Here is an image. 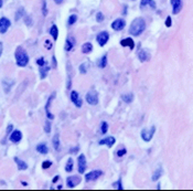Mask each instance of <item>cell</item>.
Instances as JSON below:
<instances>
[{"mask_svg":"<svg viewBox=\"0 0 193 191\" xmlns=\"http://www.w3.org/2000/svg\"><path fill=\"white\" fill-rule=\"evenodd\" d=\"M145 29H146V21L142 18H136L130 25L129 33L133 37H138L144 32Z\"/></svg>","mask_w":193,"mask_h":191,"instance_id":"6da1fadb","label":"cell"},{"mask_svg":"<svg viewBox=\"0 0 193 191\" xmlns=\"http://www.w3.org/2000/svg\"><path fill=\"white\" fill-rule=\"evenodd\" d=\"M14 57H16V62H17L18 66H25L27 64L29 63V55L28 53L25 51L23 48L19 46L16 50V53H14Z\"/></svg>","mask_w":193,"mask_h":191,"instance_id":"7a4b0ae2","label":"cell"},{"mask_svg":"<svg viewBox=\"0 0 193 191\" xmlns=\"http://www.w3.org/2000/svg\"><path fill=\"white\" fill-rule=\"evenodd\" d=\"M86 102L89 104V105H97L98 104V94L95 90H92L86 94Z\"/></svg>","mask_w":193,"mask_h":191,"instance_id":"3957f363","label":"cell"},{"mask_svg":"<svg viewBox=\"0 0 193 191\" xmlns=\"http://www.w3.org/2000/svg\"><path fill=\"white\" fill-rule=\"evenodd\" d=\"M154 131H156V127L154 126H152L150 129H142V131H141V138L144 139L145 142L147 143L150 142L152 137H154Z\"/></svg>","mask_w":193,"mask_h":191,"instance_id":"277c9868","label":"cell"},{"mask_svg":"<svg viewBox=\"0 0 193 191\" xmlns=\"http://www.w3.org/2000/svg\"><path fill=\"white\" fill-rule=\"evenodd\" d=\"M109 40V33L106 31H102L98 33V36L96 38V41L98 43L99 46H104Z\"/></svg>","mask_w":193,"mask_h":191,"instance_id":"5b68a950","label":"cell"},{"mask_svg":"<svg viewBox=\"0 0 193 191\" xmlns=\"http://www.w3.org/2000/svg\"><path fill=\"white\" fill-rule=\"evenodd\" d=\"M77 165H78V172L81 173H84L85 170H86V158H85V155L81 154V155L78 156V159H77Z\"/></svg>","mask_w":193,"mask_h":191,"instance_id":"8992f818","label":"cell"},{"mask_svg":"<svg viewBox=\"0 0 193 191\" xmlns=\"http://www.w3.org/2000/svg\"><path fill=\"white\" fill-rule=\"evenodd\" d=\"M11 22L10 20L6 17L0 18V33H6L8 31V29L10 28Z\"/></svg>","mask_w":193,"mask_h":191,"instance_id":"52a82bcc","label":"cell"},{"mask_svg":"<svg viewBox=\"0 0 193 191\" xmlns=\"http://www.w3.org/2000/svg\"><path fill=\"white\" fill-rule=\"evenodd\" d=\"M55 95H56L55 92L52 93V94L50 95L49 98H48V102H46V104H45V113H46V116H48L49 119H53V118H54V115L50 113V105H51V102L53 101V98L55 97Z\"/></svg>","mask_w":193,"mask_h":191,"instance_id":"ba28073f","label":"cell"},{"mask_svg":"<svg viewBox=\"0 0 193 191\" xmlns=\"http://www.w3.org/2000/svg\"><path fill=\"white\" fill-rule=\"evenodd\" d=\"M102 171L101 170H93L91 172H88L86 176H85V179L86 181H93V180H96L97 178H99L102 176Z\"/></svg>","mask_w":193,"mask_h":191,"instance_id":"9c48e42d","label":"cell"},{"mask_svg":"<svg viewBox=\"0 0 193 191\" xmlns=\"http://www.w3.org/2000/svg\"><path fill=\"white\" fill-rule=\"evenodd\" d=\"M125 25H126V22H125L124 19H116L115 21L112 23V28L115 31H120V30H123L125 28Z\"/></svg>","mask_w":193,"mask_h":191,"instance_id":"30bf717a","label":"cell"},{"mask_svg":"<svg viewBox=\"0 0 193 191\" xmlns=\"http://www.w3.org/2000/svg\"><path fill=\"white\" fill-rule=\"evenodd\" d=\"M81 182V178L77 176H73V177H69L66 179V184L69 188H75L77 184Z\"/></svg>","mask_w":193,"mask_h":191,"instance_id":"8fae6325","label":"cell"},{"mask_svg":"<svg viewBox=\"0 0 193 191\" xmlns=\"http://www.w3.org/2000/svg\"><path fill=\"white\" fill-rule=\"evenodd\" d=\"M71 101L74 103V105L76 107H81L83 102H82V99L80 98V96H78V93L75 92V91H72L71 92Z\"/></svg>","mask_w":193,"mask_h":191,"instance_id":"7c38bea8","label":"cell"},{"mask_svg":"<svg viewBox=\"0 0 193 191\" xmlns=\"http://www.w3.org/2000/svg\"><path fill=\"white\" fill-rule=\"evenodd\" d=\"M171 4L173 8V14H178L182 9V0H171Z\"/></svg>","mask_w":193,"mask_h":191,"instance_id":"4fadbf2b","label":"cell"},{"mask_svg":"<svg viewBox=\"0 0 193 191\" xmlns=\"http://www.w3.org/2000/svg\"><path fill=\"white\" fill-rule=\"evenodd\" d=\"M9 139H10V142L17 144V143H19L22 139V133L20 131H13L11 133Z\"/></svg>","mask_w":193,"mask_h":191,"instance_id":"5bb4252c","label":"cell"},{"mask_svg":"<svg viewBox=\"0 0 193 191\" xmlns=\"http://www.w3.org/2000/svg\"><path fill=\"white\" fill-rule=\"evenodd\" d=\"M138 59L140 62H147V61L150 60V53L148 52V50H141L139 51V53H138Z\"/></svg>","mask_w":193,"mask_h":191,"instance_id":"9a60e30c","label":"cell"},{"mask_svg":"<svg viewBox=\"0 0 193 191\" xmlns=\"http://www.w3.org/2000/svg\"><path fill=\"white\" fill-rule=\"evenodd\" d=\"M120 46H125V48H129L130 50H133L135 49V42L131 38H126V39H123L120 41Z\"/></svg>","mask_w":193,"mask_h":191,"instance_id":"2e32d148","label":"cell"},{"mask_svg":"<svg viewBox=\"0 0 193 191\" xmlns=\"http://www.w3.org/2000/svg\"><path fill=\"white\" fill-rule=\"evenodd\" d=\"M115 143H116L115 138L112 137V136H109V137L105 138V139H102V140H101L98 144H99V145H106L107 147H112V146L114 145Z\"/></svg>","mask_w":193,"mask_h":191,"instance_id":"e0dca14e","label":"cell"},{"mask_svg":"<svg viewBox=\"0 0 193 191\" xmlns=\"http://www.w3.org/2000/svg\"><path fill=\"white\" fill-rule=\"evenodd\" d=\"M14 161H16V163H17L18 169H19V170L28 169V165H27V163H25V161H23V160H21V159H19L18 157H14Z\"/></svg>","mask_w":193,"mask_h":191,"instance_id":"ac0fdd59","label":"cell"},{"mask_svg":"<svg viewBox=\"0 0 193 191\" xmlns=\"http://www.w3.org/2000/svg\"><path fill=\"white\" fill-rule=\"evenodd\" d=\"M146 6H150L152 9H156L157 6H156V2L154 0H141L140 2V9H144Z\"/></svg>","mask_w":193,"mask_h":191,"instance_id":"d6986e66","label":"cell"},{"mask_svg":"<svg viewBox=\"0 0 193 191\" xmlns=\"http://www.w3.org/2000/svg\"><path fill=\"white\" fill-rule=\"evenodd\" d=\"M37 151L40 152V154H42V155H46L48 152H49V148H48V146L45 144H39L37 146Z\"/></svg>","mask_w":193,"mask_h":191,"instance_id":"ffe728a7","label":"cell"},{"mask_svg":"<svg viewBox=\"0 0 193 191\" xmlns=\"http://www.w3.org/2000/svg\"><path fill=\"white\" fill-rule=\"evenodd\" d=\"M40 78H41V80H43V78H46V75H48V72L50 71V66H48V65H44V66H40Z\"/></svg>","mask_w":193,"mask_h":191,"instance_id":"44dd1931","label":"cell"},{"mask_svg":"<svg viewBox=\"0 0 193 191\" xmlns=\"http://www.w3.org/2000/svg\"><path fill=\"white\" fill-rule=\"evenodd\" d=\"M92 51H93V44H92V43L86 42L82 46V52H83V53L87 54V53H89V52H92Z\"/></svg>","mask_w":193,"mask_h":191,"instance_id":"7402d4cb","label":"cell"},{"mask_svg":"<svg viewBox=\"0 0 193 191\" xmlns=\"http://www.w3.org/2000/svg\"><path fill=\"white\" fill-rule=\"evenodd\" d=\"M74 48V40L71 39V38H67L66 41H65V46H64V50L65 51H71V50Z\"/></svg>","mask_w":193,"mask_h":191,"instance_id":"603a6c76","label":"cell"},{"mask_svg":"<svg viewBox=\"0 0 193 191\" xmlns=\"http://www.w3.org/2000/svg\"><path fill=\"white\" fill-rule=\"evenodd\" d=\"M50 34L52 36V38L54 40L57 39V37H59V29H57V27L55 25H53L51 27V29H50Z\"/></svg>","mask_w":193,"mask_h":191,"instance_id":"cb8c5ba5","label":"cell"},{"mask_svg":"<svg viewBox=\"0 0 193 191\" xmlns=\"http://www.w3.org/2000/svg\"><path fill=\"white\" fill-rule=\"evenodd\" d=\"M23 16H25V8L20 7L17 10V12H16V16H14V19H16V21H19V20H20V19H21Z\"/></svg>","mask_w":193,"mask_h":191,"instance_id":"d4e9b609","label":"cell"},{"mask_svg":"<svg viewBox=\"0 0 193 191\" xmlns=\"http://www.w3.org/2000/svg\"><path fill=\"white\" fill-rule=\"evenodd\" d=\"M52 143H53V147L55 150H59L60 148V138H59V134H55L54 135V137L52 139Z\"/></svg>","mask_w":193,"mask_h":191,"instance_id":"484cf974","label":"cell"},{"mask_svg":"<svg viewBox=\"0 0 193 191\" xmlns=\"http://www.w3.org/2000/svg\"><path fill=\"white\" fill-rule=\"evenodd\" d=\"M162 172H163V170H162L161 167L156 170V171L154 172V175H152V181H157V180H158L159 178L162 176Z\"/></svg>","mask_w":193,"mask_h":191,"instance_id":"4316f807","label":"cell"},{"mask_svg":"<svg viewBox=\"0 0 193 191\" xmlns=\"http://www.w3.org/2000/svg\"><path fill=\"white\" fill-rule=\"evenodd\" d=\"M97 65H98L101 69H104V67L107 65V55H106V54H104V55H103V57L99 59Z\"/></svg>","mask_w":193,"mask_h":191,"instance_id":"83f0119b","label":"cell"},{"mask_svg":"<svg viewBox=\"0 0 193 191\" xmlns=\"http://www.w3.org/2000/svg\"><path fill=\"white\" fill-rule=\"evenodd\" d=\"M121 99H123L125 103H131L133 99V94H124V95H121Z\"/></svg>","mask_w":193,"mask_h":191,"instance_id":"f1b7e54d","label":"cell"},{"mask_svg":"<svg viewBox=\"0 0 193 191\" xmlns=\"http://www.w3.org/2000/svg\"><path fill=\"white\" fill-rule=\"evenodd\" d=\"M73 166H74L73 159H72V158H70V159L67 160L66 166H65V171H66V172H71V171L73 170Z\"/></svg>","mask_w":193,"mask_h":191,"instance_id":"f546056e","label":"cell"},{"mask_svg":"<svg viewBox=\"0 0 193 191\" xmlns=\"http://www.w3.org/2000/svg\"><path fill=\"white\" fill-rule=\"evenodd\" d=\"M25 25H28V27H32V25H33V20H32L31 16H25Z\"/></svg>","mask_w":193,"mask_h":191,"instance_id":"4dcf8cb0","label":"cell"},{"mask_svg":"<svg viewBox=\"0 0 193 191\" xmlns=\"http://www.w3.org/2000/svg\"><path fill=\"white\" fill-rule=\"evenodd\" d=\"M76 21H77V16L76 14H72V16H70L67 23H69V25H73Z\"/></svg>","mask_w":193,"mask_h":191,"instance_id":"1f68e13d","label":"cell"},{"mask_svg":"<svg viewBox=\"0 0 193 191\" xmlns=\"http://www.w3.org/2000/svg\"><path fill=\"white\" fill-rule=\"evenodd\" d=\"M87 66H88L87 63H82L80 65V72H81L82 74H86L87 73Z\"/></svg>","mask_w":193,"mask_h":191,"instance_id":"d6a6232c","label":"cell"},{"mask_svg":"<svg viewBox=\"0 0 193 191\" xmlns=\"http://www.w3.org/2000/svg\"><path fill=\"white\" fill-rule=\"evenodd\" d=\"M44 131H45L46 134H50V131H51V123H50L49 120H46L45 122V125H44Z\"/></svg>","mask_w":193,"mask_h":191,"instance_id":"836d02e7","label":"cell"},{"mask_svg":"<svg viewBox=\"0 0 193 191\" xmlns=\"http://www.w3.org/2000/svg\"><path fill=\"white\" fill-rule=\"evenodd\" d=\"M107 129H108V124H107L106 122H103V123H102V128H101L102 134H106V133H107Z\"/></svg>","mask_w":193,"mask_h":191,"instance_id":"e575fe53","label":"cell"},{"mask_svg":"<svg viewBox=\"0 0 193 191\" xmlns=\"http://www.w3.org/2000/svg\"><path fill=\"white\" fill-rule=\"evenodd\" d=\"M42 13H43L44 17L48 16V8H46V1L45 0H43V2H42Z\"/></svg>","mask_w":193,"mask_h":191,"instance_id":"d590c367","label":"cell"},{"mask_svg":"<svg viewBox=\"0 0 193 191\" xmlns=\"http://www.w3.org/2000/svg\"><path fill=\"white\" fill-rule=\"evenodd\" d=\"M114 186V188H117V189H119V190H123V184H121V179H118V181L117 182H115V184H113Z\"/></svg>","mask_w":193,"mask_h":191,"instance_id":"8d00e7d4","label":"cell"},{"mask_svg":"<svg viewBox=\"0 0 193 191\" xmlns=\"http://www.w3.org/2000/svg\"><path fill=\"white\" fill-rule=\"evenodd\" d=\"M51 166H52V163H51L50 160H45V161H43V163H42L43 169H49Z\"/></svg>","mask_w":193,"mask_h":191,"instance_id":"74e56055","label":"cell"},{"mask_svg":"<svg viewBox=\"0 0 193 191\" xmlns=\"http://www.w3.org/2000/svg\"><path fill=\"white\" fill-rule=\"evenodd\" d=\"M96 20L98 22H102L104 20V14L102 12H97V14H96Z\"/></svg>","mask_w":193,"mask_h":191,"instance_id":"f35d334b","label":"cell"},{"mask_svg":"<svg viewBox=\"0 0 193 191\" xmlns=\"http://www.w3.org/2000/svg\"><path fill=\"white\" fill-rule=\"evenodd\" d=\"M37 63H38L39 66H44V65H45V61H44L43 57H40V59L37 60Z\"/></svg>","mask_w":193,"mask_h":191,"instance_id":"ab89813d","label":"cell"},{"mask_svg":"<svg viewBox=\"0 0 193 191\" xmlns=\"http://www.w3.org/2000/svg\"><path fill=\"white\" fill-rule=\"evenodd\" d=\"M126 152H127L126 148L119 149V150H118V151H117V156H118V157H123L124 155H126Z\"/></svg>","mask_w":193,"mask_h":191,"instance_id":"60d3db41","label":"cell"},{"mask_svg":"<svg viewBox=\"0 0 193 191\" xmlns=\"http://www.w3.org/2000/svg\"><path fill=\"white\" fill-rule=\"evenodd\" d=\"M172 25V19L171 17H167V19H165V27H171Z\"/></svg>","mask_w":193,"mask_h":191,"instance_id":"b9f144b4","label":"cell"},{"mask_svg":"<svg viewBox=\"0 0 193 191\" xmlns=\"http://www.w3.org/2000/svg\"><path fill=\"white\" fill-rule=\"evenodd\" d=\"M12 128H13V126H12V125H8V127H7V135L8 134H10L11 133V131H12Z\"/></svg>","mask_w":193,"mask_h":191,"instance_id":"7bdbcfd3","label":"cell"},{"mask_svg":"<svg viewBox=\"0 0 193 191\" xmlns=\"http://www.w3.org/2000/svg\"><path fill=\"white\" fill-rule=\"evenodd\" d=\"M52 63H53V67L55 69V67L57 66V64H56V59H55V57H52Z\"/></svg>","mask_w":193,"mask_h":191,"instance_id":"ee69618b","label":"cell"},{"mask_svg":"<svg viewBox=\"0 0 193 191\" xmlns=\"http://www.w3.org/2000/svg\"><path fill=\"white\" fill-rule=\"evenodd\" d=\"M45 43H46V48H48L49 50L51 49V48H52V44H51V42H50V41H48V40H46Z\"/></svg>","mask_w":193,"mask_h":191,"instance_id":"f6af8a7d","label":"cell"},{"mask_svg":"<svg viewBox=\"0 0 193 191\" xmlns=\"http://www.w3.org/2000/svg\"><path fill=\"white\" fill-rule=\"evenodd\" d=\"M2 49H4V46H2V42H0V57H1V54H2Z\"/></svg>","mask_w":193,"mask_h":191,"instance_id":"bcb514c9","label":"cell"},{"mask_svg":"<svg viewBox=\"0 0 193 191\" xmlns=\"http://www.w3.org/2000/svg\"><path fill=\"white\" fill-rule=\"evenodd\" d=\"M59 178H60V177H59V176H55V177L53 178V184H55L56 181L59 180Z\"/></svg>","mask_w":193,"mask_h":191,"instance_id":"7dc6e473","label":"cell"},{"mask_svg":"<svg viewBox=\"0 0 193 191\" xmlns=\"http://www.w3.org/2000/svg\"><path fill=\"white\" fill-rule=\"evenodd\" d=\"M54 2H55L56 4H61L63 2V0H54Z\"/></svg>","mask_w":193,"mask_h":191,"instance_id":"c3c4849f","label":"cell"},{"mask_svg":"<svg viewBox=\"0 0 193 191\" xmlns=\"http://www.w3.org/2000/svg\"><path fill=\"white\" fill-rule=\"evenodd\" d=\"M77 150H78V147H75V148H73V149H71V152H77Z\"/></svg>","mask_w":193,"mask_h":191,"instance_id":"681fc988","label":"cell"},{"mask_svg":"<svg viewBox=\"0 0 193 191\" xmlns=\"http://www.w3.org/2000/svg\"><path fill=\"white\" fill-rule=\"evenodd\" d=\"M67 89H69V90L71 89V80H70V78L67 80Z\"/></svg>","mask_w":193,"mask_h":191,"instance_id":"f907efd6","label":"cell"},{"mask_svg":"<svg viewBox=\"0 0 193 191\" xmlns=\"http://www.w3.org/2000/svg\"><path fill=\"white\" fill-rule=\"evenodd\" d=\"M2 4H4V0H0V8L2 7Z\"/></svg>","mask_w":193,"mask_h":191,"instance_id":"816d5d0a","label":"cell"},{"mask_svg":"<svg viewBox=\"0 0 193 191\" xmlns=\"http://www.w3.org/2000/svg\"><path fill=\"white\" fill-rule=\"evenodd\" d=\"M131 1H135V0H131Z\"/></svg>","mask_w":193,"mask_h":191,"instance_id":"f5cc1de1","label":"cell"}]
</instances>
